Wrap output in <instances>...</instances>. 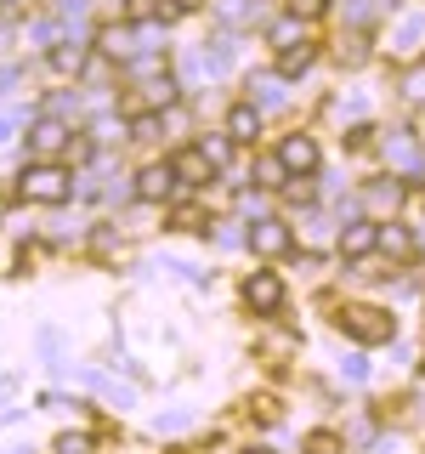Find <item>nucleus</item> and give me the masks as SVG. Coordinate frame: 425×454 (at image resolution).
<instances>
[{
    "label": "nucleus",
    "instance_id": "29",
    "mask_svg": "<svg viewBox=\"0 0 425 454\" xmlns=\"http://www.w3.org/2000/svg\"><path fill=\"white\" fill-rule=\"evenodd\" d=\"M148 103H165V108H170V103H176V80H170V74L153 80V85H148Z\"/></svg>",
    "mask_w": 425,
    "mask_h": 454
},
{
    "label": "nucleus",
    "instance_id": "6",
    "mask_svg": "<svg viewBox=\"0 0 425 454\" xmlns=\"http://www.w3.org/2000/svg\"><path fill=\"white\" fill-rule=\"evenodd\" d=\"M244 301H250V312H278L283 307V278L278 273H250L244 278Z\"/></svg>",
    "mask_w": 425,
    "mask_h": 454
},
{
    "label": "nucleus",
    "instance_id": "2",
    "mask_svg": "<svg viewBox=\"0 0 425 454\" xmlns=\"http://www.w3.org/2000/svg\"><path fill=\"white\" fill-rule=\"evenodd\" d=\"M340 330L358 340V347H386V340H397V318L386 307H346L340 312Z\"/></svg>",
    "mask_w": 425,
    "mask_h": 454
},
{
    "label": "nucleus",
    "instance_id": "9",
    "mask_svg": "<svg viewBox=\"0 0 425 454\" xmlns=\"http://www.w3.org/2000/svg\"><path fill=\"white\" fill-rule=\"evenodd\" d=\"M375 250H386V255H397V262H414V255H420V239L408 233V227H397V222H386V227H375Z\"/></svg>",
    "mask_w": 425,
    "mask_h": 454
},
{
    "label": "nucleus",
    "instance_id": "31",
    "mask_svg": "<svg viewBox=\"0 0 425 454\" xmlns=\"http://www.w3.org/2000/svg\"><path fill=\"white\" fill-rule=\"evenodd\" d=\"M368 137H375L368 125H352V131H346V148H368Z\"/></svg>",
    "mask_w": 425,
    "mask_h": 454
},
{
    "label": "nucleus",
    "instance_id": "14",
    "mask_svg": "<svg viewBox=\"0 0 425 454\" xmlns=\"http://www.w3.org/2000/svg\"><path fill=\"white\" fill-rule=\"evenodd\" d=\"M85 63H91V51H85L80 46V40H57V46H51V68H57V74H85Z\"/></svg>",
    "mask_w": 425,
    "mask_h": 454
},
{
    "label": "nucleus",
    "instance_id": "34",
    "mask_svg": "<svg viewBox=\"0 0 425 454\" xmlns=\"http://www.w3.org/2000/svg\"><path fill=\"white\" fill-rule=\"evenodd\" d=\"M250 454H273V449H250Z\"/></svg>",
    "mask_w": 425,
    "mask_h": 454
},
{
    "label": "nucleus",
    "instance_id": "22",
    "mask_svg": "<svg viewBox=\"0 0 425 454\" xmlns=\"http://www.w3.org/2000/svg\"><path fill=\"white\" fill-rule=\"evenodd\" d=\"M295 40H306L301 35V18H278L273 23V46H295Z\"/></svg>",
    "mask_w": 425,
    "mask_h": 454
},
{
    "label": "nucleus",
    "instance_id": "21",
    "mask_svg": "<svg viewBox=\"0 0 425 454\" xmlns=\"http://www.w3.org/2000/svg\"><path fill=\"white\" fill-rule=\"evenodd\" d=\"M216 12L227 23H250L255 18V0H216Z\"/></svg>",
    "mask_w": 425,
    "mask_h": 454
},
{
    "label": "nucleus",
    "instance_id": "24",
    "mask_svg": "<svg viewBox=\"0 0 425 454\" xmlns=\"http://www.w3.org/2000/svg\"><path fill=\"white\" fill-rule=\"evenodd\" d=\"M306 454H346V443H340L335 432H312L306 437Z\"/></svg>",
    "mask_w": 425,
    "mask_h": 454
},
{
    "label": "nucleus",
    "instance_id": "10",
    "mask_svg": "<svg viewBox=\"0 0 425 454\" xmlns=\"http://www.w3.org/2000/svg\"><path fill=\"white\" fill-rule=\"evenodd\" d=\"M375 227L380 222H346L340 227V255H346V262H363V255L375 250Z\"/></svg>",
    "mask_w": 425,
    "mask_h": 454
},
{
    "label": "nucleus",
    "instance_id": "32",
    "mask_svg": "<svg viewBox=\"0 0 425 454\" xmlns=\"http://www.w3.org/2000/svg\"><path fill=\"white\" fill-rule=\"evenodd\" d=\"M340 375H346V380H363L368 364H363V358H346V364H340Z\"/></svg>",
    "mask_w": 425,
    "mask_h": 454
},
{
    "label": "nucleus",
    "instance_id": "13",
    "mask_svg": "<svg viewBox=\"0 0 425 454\" xmlns=\"http://www.w3.org/2000/svg\"><path fill=\"white\" fill-rule=\"evenodd\" d=\"M97 51H103V57H120V63H131V57H136V40H131V28H120V23L97 28Z\"/></svg>",
    "mask_w": 425,
    "mask_h": 454
},
{
    "label": "nucleus",
    "instance_id": "28",
    "mask_svg": "<svg viewBox=\"0 0 425 454\" xmlns=\"http://www.w3.org/2000/svg\"><path fill=\"white\" fill-rule=\"evenodd\" d=\"M57 454H91V437H85V432H63V437H57Z\"/></svg>",
    "mask_w": 425,
    "mask_h": 454
},
{
    "label": "nucleus",
    "instance_id": "5",
    "mask_svg": "<svg viewBox=\"0 0 425 454\" xmlns=\"http://www.w3.org/2000/svg\"><path fill=\"white\" fill-rule=\"evenodd\" d=\"M278 165L290 170V176H312V170H318V142L301 137V131L283 137V142H278Z\"/></svg>",
    "mask_w": 425,
    "mask_h": 454
},
{
    "label": "nucleus",
    "instance_id": "27",
    "mask_svg": "<svg viewBox=\"0 0 425 454\" xmlns=\"http://www.w3.org/2000/svg\"><path fill=\"white\" fill-rule=\"evenodd\" d=\"M198 148H205V153H210V165L221 170V165H227V153H233V142H227V137H205Z\"/></svg>",
    "mask_w": 425,
    "mask_h": 454
},
{
    "label": "nucleus",
    "instance_id": "1",
    "mask_svg": "<svg viewBox=\"0 0 425 454\" xmlns=\"http://www.w3.org/2000/svg\"><path fill=\"white\" fill-rule=\"evenodd\" d=\"M18 199L23 205H68L74 199V170L57 160H35L18 176Z\"/></svg>",
    "mask_w": 425,
    "mask_h": 454
},
{
    "label": "nucleus",
    "instance_id": "3",
    "mask_svg": "<svg viewBox=\"0 0 425 454\" xmlns=\"http://www.w3.org/2000/svg\"><path fill=\"white\" fill-rule=\"evenodd\" d=\"M68 120H57V114H40L35 125H28V160H63L68 153Z\"/></svg>",
    "mask_w": 425,
    "mask_h": 454
},
{
    "label": "nucleus",
    "instance_id": "30",
    "mask_svg": "<svg viewBox=\"0 0 425 454\" xmlns=\"http://www.w3.org/2000/svg\"><path fill=\"white\" fill-rule=\"evenodd\" d=\"M176 233H205V216L198 210H176Z\"/></svg>",
    "mask_w": 425,
    "mask_h": 454
},
{
    "label": "nucleus",
    "instance_id": "12",
    "mask_svg": "<svg viewBox=\"0 0 425 454\" xmlns=\"http://www.w3.org/2000/svg\"><path fill=\"white\" fill-rule=\"evenodd\" d=\"M312 63H318V46H312V40H295V46H283V51H278V80L306 74Z\"/></svg>",
    "mask_w": 425,
    "mask_h": 454
},
{
    "label": "nucleus",
    "instance_id": "11",
    "mask_svg": "<svg viewBox=\"0 0 425 454\" xmlns=\"http://www.w3.org/2000/svg\"><path fill=\"white\" fill-rule=\"evenodd\" d=\"M255 131H261V108H255V103H233V108H227V142H255Z\"/></svg>",
    "mask_w": 425,
    "mask_h": 454
},
{
    "label": "nucleus",
    "instance_id": "4",
    "mask_svg": "<svg viewBox=\"0 0 425 454\" xmlns=\"http://www.w3.org/2000/svg\"><path fill=\"white\" fill-rule=\"evenodd\" d=\"M244 245H250L255 255H267V262H278V255H290V250H295V233H290V222L261 216V222H250Z\"/></svg>",
    "mask_w": 425,
    "mask_h": 454
},
{
    "label": "nucleus",
    "instance_id": "19",
    "mask_svg": "<svg viewBox=\"0 0 425 454\" xmlns=\"http://www.w3.org/2000/svg\"><path fill=\"white\" fill-rule=\"evenodd\" d=\"M159 114H131V125H125V131H131V142H153V137H159Z\"/></svg>",
    "mask_w": 425,
    "mask_h": 454
},
{
    "label": "nucleus",
    "instance_id": "8",
    "mask_svg": "<svg viewBox=\"0 0 425 454\" xmlns=\"http://www.w3.org/2000/svg\"><path fill=\"white\" fill-rule=\"evenodd\" d=\"M170 170H176V182H188V188H198V182L216 176V165H210V153H205V148H182V153H170Z\"/></svg>",
    "mask_w": 425,
    "mask_h": 454
},
{
    "label": "nucleus",
    "instance_id": "15",
    "mask_svg": "<svg viewBox=\"0 0 425 454\" xmlns=\"http://www.w3.org/2000/svg\"><path fill=\"white\" fill-rule=\"evenodd\" d=\"M386 153H391V165H403L414 182H425V165H420V153H414V142H408V131H391V137H386Z\"/></svg>",
    "mask_w": 425,
    "mask_h": 454
},
{
    "label": "nucleus",
    "instance_id": "16",
    "mask_svg": "<svg viewBox=\"0 0 425 454\" xmlns=\"http://www.w3.org/2000/svg\"><path fill=\"white\" fill-rule=\"evenodd\" d=\"M363 205L380 210V216H386V210L397 216V205H403V182H368V188H363Z\"/></svg>",
    "mask_w": 425,
    "mask_h": 454
},
{
    "label": "nucleus",
    "instance_id": "25",
    "mask_svg": "<svg viewBox=\"0 0 425 454\" xmlns=\"http://www.w3.org/2000/svg\"><path fill=\"white\" fill-rule=\"evenodd\" d=\"M403 97H408V103H425V63L403 74Z\"/></svg>",
    "mask_w": 425,
    "mask_h": 454
},
{
    "label": "nucleus",
    "instance_id": "17",
    "mask_svg": "<svg viewBox=\"0 0 425 454\" xmlns=\"http://www.w3.org/2000/svg\"><path fill=\"white\" fill-rule=\"evenodd\" d=\"M125 6V23H159L165 18V0H120Z\"/></svg>",
    "mask_w": 425,
    "mask_h": 454
},
{
    "label": "nucleus",
    "instance_id": "23",
    "mask_svg": "<svg viewBox=\"0 0 425 454\" xmlns=\"http://www.w3.org/2000/svg\"><path fill=\"white\" fill-rule=\"evenodd\" d=\"M323 12H329V0H290V18H301V23H318Z\"/></svg>",
    "mask_w": 425,
    "mask_h": 454
},
{
    "label": "nucleus",
    "instance_id": "26",
    "mask_svg": "<svg viewBox=\"0 0 425 454\" xmlns=\"http://www.w3.org/2000/svg\"><path fill=\"white\" fill-rule=\"evenodd\" d=\"M255 176H261V188H283V176H290V170H283L278 160H261V165H255Z\"/></svg>",
    "mask_w": 425,
    "mask_h": 454
},
{
    "label": "nucleus",
    "instance_id": "35",
    "mask_svg": "<svg viewBox=\"0 0 425 454\" xmlns=\"http://www.w3.org/2000/svg\"><path fill=\"white\" fill-rule=\"evenodd\" d=\"M0 216H6V199H0Z\"/></svg>",
    "mask_w": 425,
    "mask_h": 454
},
{
    "label": "nucleus",
    "instance_id": "20",
    "mask_svg": "<svg viewBox=\"0 0 425 454\" xmlns=\"http://www.w3.org/2000/svg\"><path fill=\"white\" fill-rule=\"evenodd\" d=\"M420 40H425V18H403V23H397V51L420 46Z\"/></svg>",
    "mask_w": 425,
    "mask_h": 454
},
{
    "label": "nucleus",
    "instance_id": "18",
    "mask_svg": "<svg viewBox=\"0 0 425 454\" xmlns=\"http://www.w3.org/2000/svg\"><path fill=\"white\" fill-rule=\"evenodd\" d=\"M335 57H340L346 68H363V63H368V40H363V35H346V40H340V51H335Z\"/></svg>",
    "mask_w": 425,
    "mask_h": 454
},
{
    "label": "nucleus",
    "instance_id": "7",
    "mask_svg": "<svg viewBox=\"0 0 425 454\" xmlns=\"http://www.w3.org/2000/svg\"><path fill=\"white\" fill-rule=\"evenodd\" d=\"M131 193H136V199H148V205H165V199L176 193V170H170V160H165V165H148V170H142Z\"/></svg>",
    "mask_w": 425,
    "mask_h": 454
},
{
    "label": "nucleus",
    "instance_id": "33",
    "mask_svg": "<svg viewBox=\"0 0 425 454\" xmlns=\"http://www.w3.org/2000/svg\"><path fill=\"white\" fill-rule=\"evenodd\" d=\"M170 6H176V12H198V6H205V0H170Z\"/></svg>",
    "mask_w": 425,
    "mask_h": 454
},
{
    "label": "nucleus",
    "instance_id": "36",
    "mask_svg": "<svg viewBox=\"0 0 425 454\" xmlns=\"http://www.w3.org/2000/svg\"><path fill=\"white\" fill-rule=\"evenodd\" d=\"M420 375H425V358H420Z\"/></svg>",
    "mask_w": 425,
    "mask_h": 454
}]
</instances>
